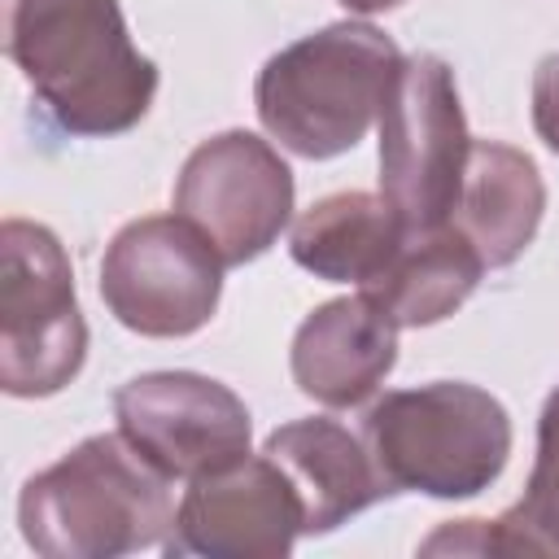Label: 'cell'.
<instances>
[{"instance_id": "6da1fadb", "label": "cell", "mask_w": 559, "mask_h": 559, "mask_svg": "<svg viewBox=\"0 0 559 559\" xmlns=\"http://www.w3.org/2000/svg\"><path fill=\"white\" fill-rule=\"evenodd\" d=\"M380 170L389 210L406 231H432L454 210L463 179V118L437 57H415L397 70L384 100Z\"/></svg>"}]
</instances>
